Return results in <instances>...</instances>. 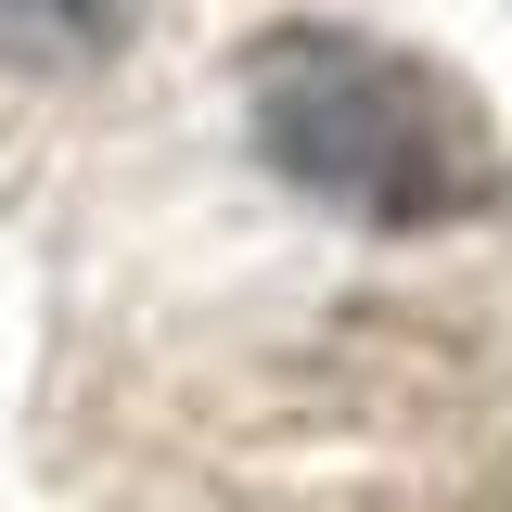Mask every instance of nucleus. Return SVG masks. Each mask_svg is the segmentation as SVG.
<instances>
[{"instance_id": "1", "label": "nucleus", "mask_w": 512, "mask_h": 512, "mask_svg": "<svg viewBox=\"0 0 512 512\" xmlns=\"http://www.w3.org/2000/svg\"><path fill=\"white\" fill-rule=\"evenodd\" d=\"M256 154L295 192L372 218V231H448L474 205H500V128L448 64L346 26H269L244 64Z\"/></svg>"}, {"instance_id": "2", "label": "nucleus", "mask_w": 512, "mask_h": 512, "mask_svg": "<svg viewBox=\"0 0 512 512\" xmlns=\"http://www.w3.org/2000/svg\"><path fill=\"white\" fill-rule=\"evenodd\" d=\"M141 0H0V64H103Z\"/></svg>"}]
</instances>
